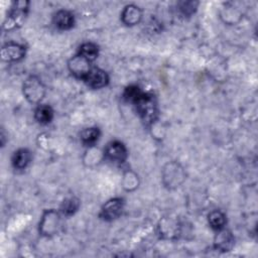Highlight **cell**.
Returning <instances> with one entry per match:
<instances>
[{
  "instance_id": "obj_1",
  "label": "cell",
  "mask_w": 258,
  "mask_h": 258,
  "mask_svg": "<svg viewBox=\"0 0 258 258\" xmlns=\"http://www.w3.org/2000/svg\"><path fill=\"white\" fill-rule=\"evenodd\" d=\"M134 104L136 106L139 116L141 117L144 123L151 124L156 119L157 105L154 98L151 95L142 93V95Z\"/></svg>"
},
{
  "instance_id": "obj_2",
  "label": "cell",
  "mask_w": 258,
  "mask_h": 258,
  "mask_svg": "<svg viewBox=\"0 0 258 258\" xmlns=\"http://www.w3.org/2000/svg\"><path fill=\"white\" fill-rule=\"evenodd\" d=\"M185 178V174L181 165L175 161L167 163L162 169V180L168 188L179 186Z\"/></svg>"
},
{
  "instance_id": "obj_3",
  "label": "cell",
  "mask_w": 258,
  "mask_h": 258,
  "mask_svg": "<svg viewBox=\"0 0 258 258\" xmlns=\"http://www.w3.org/2000/svg\"><path fill=\"white\" fill-rule=\"evenodd\" d=\"M23 95L30 103H38L45 94V87L35 76L28 77L23 83Z\"/></svg>"
},
{
  "instance_id": "obj_4",
  "label": "cell",
  "mask_w": 258,
  "mask_h": 258,
  "mask_svg": "<svg viewBox=\"0 0 258 258\" xmlns=\"http://www.w3.org/2000/svg\"><path fill=\"white\" fill-rule=\"evenodd\" d=\"M59 224V215L53 210L46 211L41 217L39 223V232L44 236H52L57 233Z\"/></svg>"
},
{
  "instance_id": "obj_5",
  "label": "cell",
  "mask_w": 258,
  "mask_h": 258,
  "mask_svg": "<svg viewBox=\"0 0 258 258\" xmlns=\"http://www.w3.org/2000/svg\"><path fill=\"white\" fill-rule=\"evenodd\" d=\"M28 8V2L26 1H17L13 3L12 10L8 15L6 21L4 22V27L6 29H12L21 25Z\"/></svg>"
},
{
  "instance_id": "obj_6",
  "label": "cell",
  "mask_w": 258,
  "mask_h": 258,
  "mask_svg": "<svg viewBox=\"0 0 258 258\" xmlns=\"http://www.w3.org/2000/svg\"><path fill=\"white\" fill-rule=\"evenodd\" d=\"M90 62L91 61H89L87 58H85L81 54H77L69 60L68 66H69L70 72L75 77L85 79V77L88 75V73L91 70Z\"/></svg>"
},
{
  "instance_id": "obj_7",
  "label": "cell",
  "mask_w": 258,
  "mask_h": 258,
  "mask_svg": "<svg viewBox=\"0 0 258 258\" xmlns=\"http://www.w3.org/2000/svg\"><path fill=\"white\" fill-rule=\"evenodd\" d=\"M105 155L112 162L122 163L127 158V149L123 143L119 141H112L107 145Z\"/></svg>"
},
{
  "instance_id": "obj_8",
  "label": "cell",
  "mask_w": 258,
  "mask_h": 258,
  "mask_svg": "<svg viewBox=\"0 0 258 258\" xmlns=\"http://www.w3.org/2000/svg\"><path fill=\"white\" fill-rule=\"evenodd\" d=\"M123 210V200L114 198L109 200L101 210V216L107 221H111L120 216Z\"/></svg>"
},
{
  "instance_id": "obj_9",
  "label": "cell",
  "mask_w": 258,
  "mask_h": 258,
  "mask_svg": "<svg viewBox=\"0 0 258 258\" xmlns=\"http://www.w3.org/2000/svg\"><path fill=\"white\" fill-rule=\"evenodd\" d=\"M88 86L93 89H101L105 87L109 82V77L107 73L101 69L93 68L90 70L88 75L84 79Z\"/></svg>"
},
{
  "instance_id": "obj_10",
  "label": "cell",
  "mask_w": 258,
  "mask_h": 258,
  "mask_svg": "<svg viewBox=\"0 0 258 258\" xmlns=\"http://www.w3.org/2000/svg\"><path fill=\"white\" fill-rule=\"evenodd\" d=\"M2 59L7 61H17L24 57L25 48L18 43H7L1 49Z\"/></svg>"
},
{
  "instance_id": "obj_11",
  "label": "cell",
  "mask_w": 258,
  "mask_h": 258,
  "mask_svg": "<svg viewBox=\"0 0 258 258\" xmlns=\"http://www.w3.org/2000/svg\"><path fill=\"white\" fill-rule=\"evenodd\" d=\"M234 246V237L231 232L227 230H219V233L215 237V247L216 249L226 252L230 251Z\"/></svg>"
},
{
  "instance_id": "obj_12",
  "label": "cell",
  "mask_w": 258,
  "mask_h": 258,
  "mask_svg": "<svg viewBox=\"0 0 258 258\" xmlns=\"http://www.w3.org/2000/svg\"><path fill=\"white\" fill-rule=\"evenodd\" d=\"M121 18L126 25H135L141 20L142 12L138 6L127 5L122 11Z\"/></svg>"
},
{
  "instance_id": "obj_13",
  "label": "cell",
  "mask_w": 258,
  "mask_h": 258,
  "mask_svg": "<svg viewBox=\"0 0 258 258\" xmlns=\"http://www.w3.org/2000/svg\"><path fill=\"white\" fill-rule=\"evenodd\" d=\"M53 22L57 28L67 30L73 27L75 19H74V15L71 12L67 10H59L55 13L53 17Z\"/></svg>"
},
{
  "instance_id": "obj_14",
  "label": "cell",
  "mask_w": 258,
  "mask_h": 258,
  "mask_svg": "<svg viewBox=\"0 0 258 258\" xmlns=\"http://www.w3.org/2000/svg\"><path fill=\"white\" fill-rule=\"evenodd\" d=\"M30 157H31L30 152L27 149H25V148L18 149L17 151L14 152V154L12 156V164L15 168L23 169L29 163Z\"/></svg>"
},
{
  "instance_id": "obj_15",
  "label": "cell",
  "mask_w": 258,
  "mask_h": 258,
  "mask_svg": "<svg viewBox=\"0 0 258 258\" xmlns=\"http://www.w3.org/2000/svg\"><path fill=\"white\" fill-rule=\"evenodd\" d=\"M158 228H159L160 235H162L163 237H165L167 239L176 237V235L178 233V226L172 220H167V219L163 220L160 223V225L158 226Z\"/></svg>"
},
{
  "instance_id": "obj_16",
  "label": "cell",
  "mask_w": 258,
  "mask_h": 258,
  "mask_svg": "<svg viewBox=\"0 0 258 258\" xmlns=\"http://www.w3.org/2000/svg\"><path fill=\"white\" fill-rule=\"evenodd\" d=\"M34 117L36 121L40 124H48L53 117L52 109L47 105H40L36 108Z\"/></svg>"
},
{
  "instance_id": "obj_17",
  "label": "cell",
  "mask_w": 258,
  "mask_h": 258,
  "mask_svg": "<svg viewBox=\"0 0 258 258\" xmlns=\"http://www.w3.org/2000/svg\"><path fill=\"white\" fill-rule=\"evenodd\" d=\"M210 226L215 230H221L226 224V216L221 211H213L208 217Z\"/></svg>"
},
{
  "instance_id": "obj_18",
  "label": "cell",
  "mask_w": 258,
  "mask_h": 258,
  "mask_svg": "<svg viewBox=\"0 0 258 258\" xmlns=\"http://www.w3.org/2000/svg\"><path fill=\"white\" fill-rule=\"evenodd\" d=\"M98 53H99L98 46L94 43H91V42L83 43L81 45L80 51H79V54H81L82 56L87 58L89 61L95 60L98 56Z\"/></svg>"
},
{
  "instance_id": "obj_19",
  "label": "cell",
  "mask_w": 258,
  "mask_h": 258,
  "mask_svg": "<svg viewBox=\"0 0 258 258\" xmlns=\"http://www.w3.org/2000/svg\"><path fill=\"white\" fill-rule=\"evenodd\" d=\"M100 130L98 128H87L81 133L82 141L87 145H94V143L99 139Z\"/></svg>"
},
{
  "instance_id": "obj_20",
  "label": "cell",
  "mask_w": 258,
  "mask_h": 258,
  "mask_svg": "<svg viewBox=\"0 0 258 258\" xmlns=\"http://www.w3.org/2000/svg\"><path fill=\"white\" fill-rule=\"evenodd\" d=\"M79 207H80V202L77 198H69L62 202L60 209L64 215L71 216L78 211Z\"/></svg>"
},
{
  "instance_id": "obj_21",
  "label": "cell",
  "mask_w": 258,
  "mask_h": 258,
  "mask_svg": "<svg viewBox=\"0 0 258 258\" xmlns=\"http://www.w3.org/2000/svg\"><path fill=\"white\" fill-rule=\"evenodd\" d=\"M123 177V186L126 190H133L138 186V176L134 172L127 171Z\"/></svg>"
},
{
  "instance_id": "obj_22",
  "label": "cell",
  "mask_w": 258,
  "mask_h": 258,
  "mask_svg": "<svg viewBox=\"0 0 258 258\" xmlns=\"http://www.w3.org/2000/svg\"><path fill=\"white\" fill-rule=\"evenodd\" d=\"M142 93H143V92H142L138 87H136V86H130V87H128V88L125 90L124 96H125V98H126L128 101L135 103V102L138 100V98L142 95Z\"/></svg>"
},
{
  "instance_id": "obj_23",
  "label": "cell",
  "mask_w": 258,
  "mask_h": 258,
  "mask_svg": "<svg viewBox=\"0 0 258 258\" xmlns=\"http://www.w3.org/2000/svg\"><path fill=\"white\" fill-rule=\"evenodd\" d=\"M197 6H198V2H192V1H183L178 4L179 10L183 15H191L197 9Z\"/></svg>"
}]
</instances>
